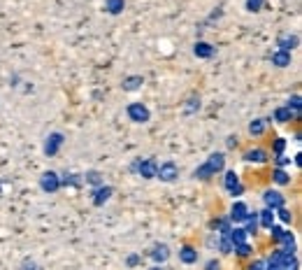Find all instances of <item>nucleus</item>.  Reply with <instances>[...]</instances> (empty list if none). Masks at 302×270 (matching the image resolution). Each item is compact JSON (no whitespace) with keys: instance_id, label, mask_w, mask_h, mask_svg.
I'll use <instances>...</instances> for the list:
<instances>
[{"instance_id":"nucleus-15","label":"nucleus","mask_w":302,"mask_h":270,"mask_svg":"<svg viewBox=\"0 0 302 270\" xmlns=\"http://www.w3.org/2000/svg\"><path fill=\"white\" fill-rule=\"evenodd\" d=\"M270 154L265 152V149L260 147H251L244 152V156H242V161H247V163H267Z\"/></svg>"},{"instance_id":"nucleus-9","label":"nucleus","mask_w":302,"mask_h":270,"mask_svg":"<svg viewBox=\"0 0 302 270\" xmlns=\"http://www.w3.org/2000/svg\"><path fill=\"white\" fill-rule=\"evenodd\" d=\"M247 215H249V205L244 200H235L230 212H228V219H230V224H242L247 219Z\"/></svg>"},{"instance_id":"nucleus-41","label":"nucleus","mask_w":302,"mask_h":270,"mask_svg":"<svg viewBox=\"0 0 302 270\" xmlns=\"http://www.w3.org/2000/svg\"><path fill=\"white\" fill-rule=\"evenodd\" d=\"M221 17H223V7H216V10L214 12H212V14H209V17H207V21H205V23H209V21H216V19H221Z\"/></svg>"},{"instance_id":"nucleus-14","label":"nucleus","mask_w":302,"mask_h":270,"mask_svg":"<svg viewBox=\"0 0 302 270\" xmlns=\"http://www.w3.org/2000/svg\"><path fill=\"white\" fill-rule=\"evenodd\" d=\"M207 168L212 170V175H216V172H223L225 170V154L223 152H214V154L207 156Z\"/></svg>"},{"instance_id":"nucleus-13","label":"nucleus","mask_w":302,"mask_h":270,"mask_svg":"<svg viewBox=\"0 0 302 270\" xmlns=\"http://www.w3.org/2000/svg\"><path fill=\"white\" fill-rule=\"evenodd\" d=\"M272 119H275L277 124H291V122H297L300 119V114H295V112H291L286 105H281V107H275V112H272Z\"/></svg>"},{"instance_id":"nucleus-33","label":"nucleus","mask_w":302,"mask_h":270,"mask_svg":"<svg viewBox=\"0 0 302 270\" xmlns=\"http://www.w3.org/2000/svg\"><path fill=\"white\" fill-rule=\"evenodd\" d=\"M275 219H279L281 224H293V212L291 209H286V207H279L275 212Z\"/></svg>"},{"instance_id":"nucleus-43","label":"nucleus","mask_w":302,"mask_h":270,"mask_svg":"<svg viewBox=\"0 0 302 270\" xmlns=\"http://www.w3.org/2000/svg\"><path fill=\"white\" fill-rule=\"evenodd\" d=\"M247 270H265V261L263 259H256L253 263L247 265Z\"/></svg>"},{"instance_id":"nucleus-1","label":"nucleus","mask_w":302,"mask_h":270,"mask_svg":"<svg viewBox=\"0 0 302 270\" xmlns=\"http://www.w3.org/2000/svg\"><path fill=\"white\" fill-rule=\"evenodd\" d=\"M156 170H158V163L154 159H135L130 163V172L140 175L142 179H156Z\"/></svg>"},{"instance_id":"nucleus-6","label":"nucleus","mask_w":302,"mask_h":270,"mask_svg":"<svg viewBox=\"0 0 302 270\" xmlns=\"http://www.w3.org/2000/svg\"><path fill=\"white\" fill-rule=\"evenodd\" d=\"M263 203L267 209H272V212H277L279 207H286V196L281 191H277V189H265L263 191Z\"/></svg>"},{"instance_id":"nucleus-37","label":"nucleus","mask_w":302,"mask_h":270,"mask_svg":"<svg viewBox=\"0 0 302 270\" xmlns=\"http://www.w3.org/2000/svg\"><path fill=\"white\" fill-rule=\"evenodd\" d=\"M286 138H275V142H272V152H275V156H279V154H284L286 152Z\"/></svg>"},{"instance_id":"nucleus-32","label":"nucleus","mask_w":302,"mask_h":270,"mask_svg":"<svg viewBox=\"0 0 302 270\" xmlns=\"http://www.w3.org/2000/svg\"><path fill=\"white\" fill-rule=\"evenodd\" d=\"M232 252H235L240 259H249V256L253 254V247L249 243H242V245H235V247H232Z\"/></svg>"},{"instance_id":"nucleus-16","label":"nucleus","mask_w":302,"mask_h":270,"mask_svg":"<svg viewBox=\"0 0 302 270\" xmlns=\"http://www.w3.org/2000/svg\"><path fill=\"white\" fill-rule=\"evenodd\" d=\"M291 61H293V56L288 54V51L275 49V51H272V56H270V63H272L275 68H288V66H291Z\"/></svg>"},{"instance_id":"nucleus-46","label":"nucleus","mask_w":302,"mask_h":270,"mask_svg":"<svg viewBox=\"0 0 302 270\" xmlns=\"http://www.w3.org/2000/svg\"><path fill=\"white\" fill-rule=\"evenodd\" d=\"M295 166H297V168L302 166V154H300V152H297V154H295Z\"/></svg>"},{"instance_id":"nucleus-30","label":"nucleus","mask_w":302,"mask_h":270,"mask_svg":"<svg viewBox=\"0 0 302 270\" xmlns=\"http://www.w3.org/2000/svg\"><path fill=\"white\" fill-rule=\"evenodd\" d=\"M267 124H270V119H253V122L249 124V133H251V135H263Z\"/></svg>"},{"instance_id":"nucleus-7","label":"nucleus","mask_w":302,"mask_h":270,"mask_svg":"<svg viewBox=\"0 0 302 270\" xmlns=\"http://www.w3.org/2000/svg\"><path fill=\"white\" fill-rule=\"evenodd\" d=\"M149 259H151V261H154V263L156 265H163L165 263V261H167V259H170V245H165V243H154V245H151V247H149Z\"/></svg>"},{"instance_id":"nucleus-25","label":"nucleus","mask_w":302,"mask_h":270,"mask_svg":"<svg viewBox=\"0 0 302 270\" xmlns=\"http://www.w3.org/2000/svg\"><path fill=\"white\" fill-rule=\"evenodd\" d=\"M240 184H242L240 182V175H237L235 170H223V189H225V191L230 193L232 189L240 187Z\"/></svg>"},{"instance_id":"nucleus-34","label":"nucleus","mask_w":302,"mask_h":270,"mask_svg":"<svg viewBox=\"0 0 302 270\" xmlns=\"http://www.w3.org/2000/svg\"><path fill=\"white\" fill-rule=\"evenodd\" d=\"M265 7V0H244V10L251 12V14H256V12H260Z\"/></svg>"},{"instance_id":"nucleus-24","label":"nucleus","mask_w":302,"mask_h":270,"mask_svg":"<svg viewBox=\"0 0 302 270\" xmlns=\"http://www.w3.org/2000/svg\"><path fill=\"white\" fill-rule=\"evenodd\" d=\"M275 212H272V209H267V207H263V209H260V212H258V226L260 228H267V231H270V228H272V226H275Z\"/></svg>"},{"instance_id":"nucleus-2","label":"nucleus","mask_w":302,"mask_h":270,"mask_svg":"<svg viewBox=\"0 0 302 270\" xmlns=\"http://www.w3.org/2000/svg\"><path fill=\"white\" fill-rule=\"evenodd\" d=\"M126 114L132 124H149L151 122V110L144 103H130L126 107Z\"/></svg>"},{"instance_id":"nucleus-38","label":"nucleus","mask_w":302,"mask_h":270,"mask_svg":"<svg viewBox=\"0 0 302 270\" xmlns=\"http://www.w3.org/2000/svg\"><path fill=\"white\" fill-rule=\"evenodd\" d=\"M142 263V254H128L126 256V265L128 268H135V265Z\"/></svg>"},{"instance_id":"nucleus-31","label":"nucleus","mask_w":302,"mask_h":270,"mask_svg":"<svg viewBox=\"0 0 302 270\" xmlns=\"http://www.w3.org/2000/svg\"><path fill=\"white\" fill-rule=\"evenodd\" d=\"M216 249L221 254H232V243L228 240V235H219L216 237Z\"/></svg>"},{"instance_id":"nucleus-26","label":"nucleus","mask_w":302,"mask_h":270,"mask_svg":"<svg viewBox=\"0 0 302 270\" xmlns=\"http://www.w3.org/2000/svg\"><path fill=\"white\" fill-rule=\"evenodd\" d=\"M272 182L279 184V187H286V184H291V175L286 168H275L272 170Z\"/></svg>"},{"instance_id":"nucleus-18","label":"nucleus","mask_w":302,"mask_h":270,"mask_svg":"<svg viewBox=\"0 0 302 270\" xmlns=\"http://www.w3.org/2000/svg\"><path fill=\"white\" fill-rule=\"evenodd\" d=\"M179 261L186 265H193L195 261H198V249L191 247V245H184V247L179 249Z\"/></svg>"},{"instance_id":"nucleus-23","label":"nucleus","mask_w":302,"mask_h":270,"mask_svg":"<svg viewBox=\"0 0 302 270\" xmlns=\"http://www.w3.org/2000/svg\"><path fill=\"white\" fill-rule=\"evenodd\" d=\"M126 10V0H105V12L112 17H119Z\"/></svg>"},{"instance_id":"nucleus-20","label":"nucleus","mask_w":302,"mask_h":270,"mask_svg":"<svg viewBox=\"0 0 302 270\" xmlns=\"http://www.w3.org/2000/svg\"><path fill=\"white\" fill-rule=\"evenodd\" d=\"M200 107H203V98H200L198 94H191L186 98V105H184V114L191 116V114H195V112H200Z\"/></svg>"},{"instance_id":"nucleus-21","label":"nucleus","mask_w":302,"mask_h":270,"mask_svg":"<svg viewBox=\"0 0 302 270\" xmlns=\"http://www.w3.org/2000/svg\"><path fill=\"white\" fill-rule=\"evenodd\" d=\"M82 175H77V172H63L60 175V187H70V189H79L82 187Z\"/></svg>"},{"instance_id":"nucleus-8","label":"nucleus","mask_w":302,"mask_h":270,"mask_svg":"<svg viewBox=\"0 0 302 270\" xmlns=\"http://www.w3.org/2000/svg\"><path fill=\"white\" fill-rule=\"evenodd\" d=\"M112 196H114V187H110V184H100V187H95L93 191H91V203H93V207H103Z\"/></svg>"},{"instance_id":"nucleus-28","label":"nucleus","mask_w":302,"mask_h":270,"mask_svg":"<svg viewBox=\"0 0 302 270\" xmlns=\"http://www.w3.org/2000/svg\"><path fill=\"white\" fill-rule=\"evenodd\" d=\"M277 245H281V249H286V252H291V249H295V235L284 228V233H281V237H279V243Z\"/></svg>"},{"instance_id":"nucleus-27","label":"nucleus","mask_w":302,"mask_h":270,"mask_svg":"<svg viewBox=\"0 0 302 270\" xmlns=\"http://www.w3.org/2000/svg\"><path fill=\"white\" fill-rule=\"evenodd\" d=\"M247 231H244V228L242 226H235V228H230V233H228V240H230L232 243V247H235V245H242V243H247Z\"/></svg>"},{"instance_id":"nucleus-39","label":"nucleus","mask_w":302,"mask_h":270,"mask_svg":"<svg viewBox=\"0 0 302 270\" xmlns=\"http://www.w3.org/2000/svg\"><path fill=\"white\" fill-rule=\"evenodd\" d=\"M281 233H284V228L279 226V224H275V226L270 228V235H272V243H279V237H281Z\"/></svg>"},{"instance_id":"nucleus-3","label":"nucleus","mask_w":302,"mask_h":270,"mask_svg":"<svg viewBox=\"0 0 302 270\" xmlns=\"http://www.w3.org/2000/svg\"><path fill=\"white\" fill-rule=\"evenodd\" d=\"M65 144V135L60 131H54V133H49L47 138H44V147H42V152H44V156H56L60 152V147Z\"/></svg>"},{"instance_id":"nucleus-11","label":"nucleus","mask_w":302,"mask_h":270,"mask_svg":"<svg viewBox=\"0 0 302 270\" xmlns=\"http://www.w3.org/2000/svg\"><path fill=\"white\" fill-rule=\"evenodd\" d=\"M207 226H209V231L216 233V235H228L230 228H232V224H230L228 217H214V219H209Z\"/></svg>"},{"instance_id":"nucleus-47","label":"nucleus","mask_w":302,"mask_h":270,"mask_svg":"<svg viewBox=\"0 0 302 270\" xmlns=\"http://www.w3.org/2000/svg\"><path fill=\"white\" fill-rule=\"evenodd\" d=\"M149 270H165V268H163V265H151Z\"/></svg>"},{"instance_id":"nucleus-42","label":"nucleus","mask_w":302,"mask_h":270,"mask_svg":"<svg viewBox=\"0 0 302 270\" xmlns=\"http://www.w3.org/2000/svg\"><path fill=\"white\" fill-rule=\"evenodd\" d=\"M205 270H221V261L219 259H209L205 263Z\"/></svg>"},{"instance_id":"nucleus-35","label":"nucleus","mask_w":302,"mask_h":270,"mask_svg":"<svg viewBox=\"0 0 302 270\" xmlns=\"http://www.w3.org/2000/svg\"><path fill=\"white\" fill-rule=\"evenodd\" d=\"M286 107H288L291 112H295V114H300V110H302V98H300V94L291 96V98H288V103H286Z\"/></svg>"},{"instance_id":"nucleus-12","label":"nucleus","mask_w":302,"mask_h":270,"mask_svg":"<svg viewBox=\"0 0 302 270\" xmlns=\"http://www.w3.org/2000/svg\"><path fill=\"white\" fill-rule=\"evenodd\" d=\"M193 54L198 56V58H203V61H209V58H214L216 56V47L205 42V40H198V42L193 44Z\"/></svg>"},{"instance_id":"nucleus-17","label":"nucleus","mask_w":302,"mask_h":270,"mask_svg":"<svg viewBox=\"0 0 302 270\" xmlns=\"http://www.w3.org/2000/svg\"><path fill=\"white\" fill-rule=\"evenodd\" d=\"M242 228L247 231V235H256L258 233V212H251L249 209V215H247V219L242 221Z\"/></svg>"},{"instance_id":"nucleus-44","label":"nucleus","mask_w":302,"mask_h":270,"mask_svg":"<svg viewBox=\"0 0 302 270\" xmlns=\"http://www.w3.org/2000/svg\"><path fill=\"white\" fill-rule=\"evenodd\" d=\"M225 147H228V149H235V147H237V135H228V140H225Z\"/></svg>"},{"instance_id":"nucleus-4","label":"nucleus","mask_w":302,"mask_h":270,"mask_svg":"<svg viewBox=\"0 0 302 270\" xmlns=\"http://www.w3.org/2000/svg\"><path fill=\"white\" fill-rule=\"evenodd\" d=\"M40 189L44 193H56L60 191V175L56 170H44L40 175Z\"/></svg>"},{"instance_id":"nucleus-29","label":"nucleus","mask_w":302,"mask_h":270,"mask_svg":"<svg viewBox=\"0 0 302 270\" xmlns=\"http://www.w3.org/2000/svg\"><path fill=\"white\" fill-rule=\"evenodd\" d=\"M212 177L214 175H212V170L207 168V163H200V166L193 170V179H200V182H209Z\"/></svg>"},{"instance_id":"nucleus-10","label":"nucleus","mask_w":302,"mask_h":270,"mask_svg":"<svg viewBox=\"0 0 302 270\" xmlns=\"http://www.w3.org/2000/svg\"><path fill=\"white\" fill-rule=\"evenodd\" d=\"M295 47H300V35L297 33H284L277 40V49L279 51H288V54H291Z\"/></svg>"},{"instance_id":"nucleus-45","label":"nucleus","mask_w":302,"mask_h":270,"mask_svg":"<svg viewBox=\"0 0 302 270\" xmlns=\"http://www.w3.org/2000/svg\"><path fill=\"white\" fill-rule=\"evenodd\" d=\"M242 193H244V184H240V187H235V189H232V191H230V196H232V198H237V196H242Z\"/></svg>"},{"instance_id":"nucleus-5","label":"nucleus","mask_w":302,"mask_h":270,"mask_svg":"<svg viewBox=\"0 0 302 270\" xmlns=\"http://www.w3.org/2000/svg\"><path fill=\"white\" fill-rule=\"evenodd\" d=\"M177 177H179V166H177L175 161H163V163H158V170H156V179H160V182H175Z\"/></svg>"},{"instance_id":"nucleus-36","label":"nucleus","mask_w":302,"mask_h":270,"mask_svg":"<svg viewBox=\"0 0 302 270\" xmlns=\"http://www.w3.org/2000/svg\"><path fill=\"white\" fill-rule=\"evenodd\" d=\"M19 270H44V268H42V265H40L35 259H30V256H26V259H23L21 263H19Z\"/></svg>"},{"instance_id":"nucleus-22","label":"nucleus","mask_w":302,"mask_h":270,"mask_svg":"<svg viewBox=\"0 0 302 270\" xmlns=\"http://www.w3.org/2000/svg\"><path fill=\"white\" fill-rule=\"evenodd\" d=\"M82 182L95 189V187H100V184H105V179H103V172L100 170H86L82 175Z\"/></svg>"},{"instance_id":"nucleus-40","label":"nucleus","mask_w":302,"mask_h":270,"mask_svg":"<svg viewBox=\"0 0 302 270\" xmlns=\"http://www.w3.org/2000/svg\"><path fill=\"white\" fill-rule=\"evenodd\" d=\"M275 163H277V168H286V166H291V159L286 154H279V156H275Z\"/></svg>"},{"instance_id":"nucleus-19","label":"nucleus","mask_w":302,"mask_h":270,"mask_svg":"<svg viewBox=\"0 0 302 270\" xmlns=\"http://www.w3.org/2000/svg\"><path fill=\"white\" fill-rule=\"evenodd\" d=\"M144 84V77L142 75H128V77H123V82H121V86H123V91H140Z\"/></svg>"}]
</instances>
